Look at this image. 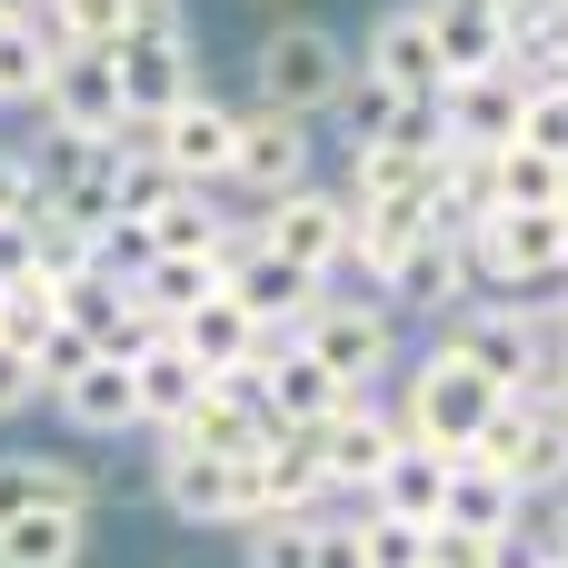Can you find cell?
Wrapping results in <instances>:
<instances>
[{"mask_svg":"<svg viewBox=\"0 0 568 568\" xmlns=\"http://www.w3.org/2000/svg\"><path fill=\"white\" fill-rule=\"evenodd\" d=\"M30 110L60 120V130H120V120H130V100H120V60H110V50H60Z\"/></svg>","mask_w":568,"mask_h":568,"instance_id":"cell-12","label":"cell"},{"mask_svg":"<svg viewBox=\"0 0 568 568\" xmlns=\"http://www.w3.org/2000/svg\"><path fill=\"white\" fill-rule=\"evenodd\" d=\"M50 60H60V40L40 20H0V110H30L40 80H50Z\"/></svg>","mask_w":568,"mask_h":568,"instance_id":"cell-26","label":"cell"},{"mask_svg":"<svg viewBox=\"0 0 568 568\" xmlns=\"http://www.w3.org/2000/svg\"><path fill=\"white\" fill-rule=\"evenodd\" d=\"M449 459L459 449H429V439H399L389 459H379V479H369V509H389V519H439V489H449Z\"/></svg>","mask_w":568,"mask_h":568,"instance_id":"cell-18","label":"cell"},{"mask_svg":"<svg viewBox=\"0 0 568 568\" xmlns=\"http://www.w3.org/2000/svg\"><path fill=\"white\" fill-rule=\"evenodd\" d=\"M489 10H519V0H489Z\"/></svg>","mask_w":568,"mask_h":568,"instance_id":"cell-40","label":"cell"},{"mask_svg":"<svg viewBox=\"0 0 568 568\" xmlns=\"http://www.w3.org/2000/svg\"><path fill=\"white\" fill-rule=\"evenodd\" d=\"M80 549H90V509H70V499L0 519V568H80Z\"/></svg>","mask_w":568,"mask_h":568,"instance_id":"cell-19","label":"cell"},{"mask_svg":"<svg viewBox=\"0 0 568 568\" xmlns=\"http://www.w3.org/2000/svg\"><path fill=\"white\" fill-rule=\"evenodd\" d=\"M20 270H40V240H30V220H0V290H10Z\"/></svg>","mask_w":568,"mask_h":568,"instance_id":"cell-33","label":"cell"},{"mask_svg":"<svg viewBox=\"0 0 568 568\" xmlns=\"http://www.w3.org/2000/svg\"><path fill=\"white\" fill-rule=\"evenodd\" d=\"M559 240H568V200H559Z\"/></svg>","mask_w":568,"mask_h":568,"instance_id":"cell-38","label":"cell"},{"mask_svg":"<svg viewBox=\"0 0 568 568\" xmlns=\"http://www.w3.org/2000/svg\"><path fill=\"white\" fill-rule=\"evenodd\" d=\"M0 220H30V160L0 150Z\"/></svg>","mask_w":568,"mask_h":568,"instance_id":"cell-35","label":"cell"},{"mask_svg":"<svg viewBox=\"0 0 568 568\" xmlns=\"http://www.w3.org/2000/svg\"><path fill=\"white\" fill-rule=\"evenodd\" d=\"M240 568H310V509H260V519H240Z\"/></svg>","mask_w":568,"mask_h":568,"instance_id":"cell-27","label":"cell"},{"mask_svg":"<svg viewBox=\"0 0 568 568\" xmlns=\"http://www.w3.org/2000/svg\"><path fill=\"white\" fill-rule=\"evenodd\" d=\"M389 300L399 310H419V320H459L469 300H479V260H469V240H409V260H399V280H389Z\"/></svg>","mask_w":568,"mask_h":568,"instance_id":"cell-14","label":"cell"},{"mask_svg":"<svg viewBox=\"0 0 568 568\" xmlns=\"http://www.w3.org/2000/svg\"><path fill=\"white\" fill-rule=\"evenodd\" d=\"M519 110H529V80H509V70H459V80H439V140L449 150H509L519 140Z\"/></svg>","mask_w":568,"mask_h":568,"instance_id":"cell-10","label":"cell"},{"mask_svg":"<svg viewBox=\"0 0 568 568\" xmlns=\"http://www.w3.org/2000/svg\"><path fill=\"white\" fill-rule=\"evenodd\" d=\"M399 449V419L379 409V389H359L329 429H320V469H329V499H369V479H379V459Z\"/></svg>","mask_w":568,"mask_h":568,"instance_id":"cell-13","label":"cell"},{"mask_svg":"<svg viewBox=\"0 0 568 568\" xmlns=\"http://www.w3.org/2000/svg\"><path fill=\"white\" fill-rule=\"evenodd\" d=\"M50 499L90 509V469H80V459H50V449H10V459H0V519L50 509Z\"/></svg>","mask_w":568,"mask_h":568,"instance_id":"cell-21","label":"cell"},{"mask_svg":"<svg viewBox=\"0 0 568 568\" xmlns=\"http://www.w3.org/2000/svg\"><path fill=\"white\" fill-rule=\"evenodd\" d=\"M20 359H30V389H40V399H50V389H60V379H80V369H90V359H100V339H90V329H70V320H50V329H40V339H30V349H20Z\"/></svg>","mask_w":568,"mask_h":568,"instance_id":"cell-28","label":"cell"},{"mask_svg":"<svg viewBox=\"0 0 568 568\" xmlns=\"http://www.w3.org/2000/svg\"><path fill=\"white\" fill-rule=\"evenodd\" d=\"M349 50H339V30L329 20H310V10H280V20H260V40H250V110H290V120H320L339 90H349Z\"/></svg>","mask_w":568,"mask_h":568,"instance_id":"cell-1","label":"cell"},{"mask_svg":"<svg viewBox=\"0 0 568 568\" xmlns=\"http://www.w3.org/2000/svg\"><path fill=\"white\" fill-rule=\"evenodd\" d=\"M30 399H40V389H30V359H20V349L0 339V419H20Z\"/></svg>","mask_w":568,"mask_h":568,"instance_id":"cell-34","label":"cell"},{"mask_svg":"<svg viewBox=\"0 0 568 568\" xmlns=\"http://www.w3.org/2000/svg\"><path fill=\"white\" fill-rule=\"evenodd\" d=\"M489 409H499V389L459 359V349H429L419 369H409V389H399V439H429V449H469L479 429H489Z\"/></svg>","mask_w":568,"mask_h":568,"instance_id":"cell-4","label":"cell"},{"mask_svg":"<svg viewBox=\"0 0 568 568\" xmlns=\"http://www.w3.org/2000/svg\"><path fill=\"white\" fill-rule=\"evenodd\" d=\"M310 568H369V549H359V509H339V499L310 509Z\"/></svg>","mask_w":568,"mask_h":568,"instance_id":"cell-31","label":"cell"},{"mask_svg":"<svg viewBox=\"0 0 568 568\" xmlns=\"http://www.w3.org/2000/svg\"><path fill=\"white\" fill-rule=\"evenodd\" d=\"M0 20H40V0H0Z\"/></svg>","mask_w":568,"mask_h":568,"instance_id":"cell-36","label":"cell"},{"mask_svg":"<svg viewBox=\"0 0 568 568\" xmlns=\"http://www.w3.org/2000/svg\"><path fill=\"white\" fill-rule=\"evenodd\" d=\"M110 60H120V100H130V120H160V110H180V100L200 90V40H190L180 10H150Z\"/></svg>","mask_w":568,"mask_h":568,"instance_id":"cell-7","label":"cell"},{"mask_svg":"<svg viewBox=\"0 0 568 568\" xmlns=\"http://www.w3.org/2000/svg\"><path fill=\"white\" fill-rule=\"evenodd\" d=\"M300 180H310V120H290V110H250V100H240V160H230L220 190L280 200V190H300Z\"/></svg>","mask_w":568,"mask_h":568,"instance_id":"cell-11","label":"cell"},{"mask_svg":"<svg viewBox=\"0 0 568 568\" xmlns=\"http://www.w3.org/2000/svg\"><path fill=\"white\" fill-rule=\"evenodd\" d=\"M359 549H369V568H419L429 529H419V519H389V509H369V499H359Z\"/></svg>","mask_w":568,"mask_h":568,"instance_id":"cell-30","label":"cell"},{"mask_svg":"<svg viewBox=\"0 0 568 568\" xmlns=\"http://www.w3.org/2000/svg\"><path fill=\"white\" fill-rule=\"evenodd\" d=\"M170 339H180L200 369H240V359H260V320H250L230 290H220V300H200V310H180V320H170Z\"/></svg>","mask_w":568,"mask_h":568,"instance_id":"cell-20","label":"cell"},{"mask_svg":"<svg viewBox=\"0 0 568 568\" xmlns=\"http://www.w3.org/2000/svg\"><path fill=\"white\" fill-rule=\"evenodd\" d=\"M150 150L180 170V180H230V160H240V100H220V90H190L180 110H160L150 120Z\"/></svg>","mask_w":568,"mask_h":568,"instance_id":"cell-8","label":"cell"},{"mask_svg":"<svg viewBox=\"0 0 568 568\" xmlns=\"http://www.w3.org/2000/svg\"><path fill=\"white\" fill-rule=\"evenodd\" d=\"M519 509H529V499H519V489H509V479H499L489 459H469V449H459V459H449V489H439V519H429V529L509 539V529H519Z\"/></svg>","mask_w":568,"mask_h":568,"instance_id":"cell-17","label":"cell"},{"mask_svg":"<svg viewBox=\"0 0 568 568\" xmlns=\"http://www.w3.org/2000/svg\"><path fill=\"white\" fill-rule=\"evenodd\" d=\"M220 280H230V260H150V270H130V300L170 329L180 310H200V300H220Z\"/></svg>","mask_w":568,"mask_h":568,"instance_id":"cell-24","label":"cell"},{"mask_svg":"<svg viewBox=\"0 0 568 568\" xmlns=\"http://www.w3.org/2000/svg\"><path fill=\"white\" fill-rule=\"evenodd\" d=\"M539 568H568V549H539Z\"/></svg>","mask_w":568,"mask_h":568,"instance_id":"cell-37","label":"cell"},{"mask_svg":"<svg viewBox=\"0 0 568 568\" xmlns=\"http://www.w3.org/2000/svg\"><path fill=\"white\" fill-rule=\"evenodd\" d=\"M220 290H230L260 329H290V320L320 300V280H310V270H290L280 250H260V240H240V250H230V280H220Z\"/></svg>","mask_w":568,"mask_h":568,"instance_id":"cell-15","label":"cell"},{"mask_svg":"<svg viewBox=\"0 0 568 568\" xmlns=\"http://www.w3.org/2000/svg\"><path fill=\"white\" fill-rule=\"evenodd\" d=\"M250 240H260V250H280L290 270L329 280V270H339V250H349V190L300 180V190H280V200H250Z\"/></svg>","mask_w":568,"mask_h":568,"instance_id":"cell-6","label":"cell"},{"mask_svg":"<svg viewBox=\"0 0 568 568\" xmlns=\"http://www.w3.org/2000/svg\"><path fill=\"white\" fill-rule=\"evenodd\" d=\"M50 399H60V419L90 429V439H130V429H150V419H140V379H130V359H90V369L60 379Z\"/></svg>","mask_w":568,"mask_h":568,"instance_id":"cell-16","label":"cell"},{"mask_svg":"<svg viewBox=\"0 0 568 568\" xmlns=\"http://www.w3.org/2000/svg\"><path fill=\"white\" fill-rule=\"evenodd\" d=\"M429 10V40H439V70H499V10L489 0H419Z\"/></svg>","mask_w":568,"mask_h":568,"instance_id":"cell-22","label":"cell"},{"mask_svg":"<svg viewBox=\"0 0 568 568\" xmlns=\"http://www.w3.org/2000/svg\"><path fill=\"white\" fill-rule=\"evenodd\" d=\"M290 339H300L339 389H379V379L399 369V310H389V300H359V290H329V280H320V300L290 320Z\"/></svg>","mask_w":568,"mask_h":568,"instance_id":"cell-2","label":"cell"},{"mask_svg":"<svg viewBox=\"0 0 568 568\" xmlns=\"http://www.w3.org/2000/svg\"><path fill=\"white\" fill-rule=\"evenodd\" d=\"M519 140H529L539 160H559V170H568V80H559V90H529V110H519Z\"/></svg>","mask_w":568,"mask_h":568,"instance_id":"cell-32","label":"cell"},{"mask_svg":"<svg viewBox=\"0 0 568 568\" xmlns=\"http://www.w3.org/2000/svg\"><path fill=\"white\" fill-rule=\"evenodd\" d=\"M160 499L190 529H240L270 509V479H260V459H210L190 439H160Z\"/></svg>","mask_w":568,"mask_h":568,"instance_id":"cell-5","label":"cell"},{"mask_svg":"<svg viewBox=\"0 0 568 568\" xmlns=\"http://www.w3.org/2000/svg\"><path fill=\"white\" fill-rule=\"evenodd\" d=\"M479 180H489V210H559V200H568V170H559V160H539L529 140L489 150Z\"/></svg>","mask_w":568,"mask_h":568,"instance_id":"cell-23","label":"cell"},{"mask_svg":"<svg viewBox=\"0 0 568 568\" xmlns=\"http://www.w3.org/2000/svg\"><path fill=\"white\" fill-rule=\"evenodd\" d=\"M50 320H60V280H50V270H20V280L0 290V339H10V349H30Z\"/></svg>","mask_w":568,"mask_h":568,"instance_id":"cell-29","label":"cell"},{"mask_svg":"<svg viewBox=\"0 0 568 568\" xmlns=\"http://www.w3.org/2000/svg\"><path fill=\"white\" fill-rule=\"evenodd\" d=\"M270 10H300V0H270Z\"/></svg>","mask_w":568,"mask_h":568,"instance_id":"cell-39","label":"cell"},{"mask_svg":"<svg viewBox=\"0 0 568 568\" xmlns=\"http://www.w3.org/2000/svg\"><path fill=\"white\" fill-rule=\"evenodd\" d=\"M130 379H140V419L160 429V419H180V409L200 399V379H210V369H200V359H190V349H180V339L160 329V339H150V349L130 359Z\"/></svg>","mask_w":568,"mask_h":568,"instance_id":"cell-25","label":"cell"},{"mask_svg":"<svg viewBox=\"0 0 568 568\" xmlns=\"http://www.w3.org/2000/svg\"><path fill=\"white\" fill-rule=\"evenodd\" d=\"M469 459H489L519 499H549V489L568 479V409H559V399H539V389L499 399V409H489V429L469 439Z\"/></svg>","mask_w":568,"mask_h":568,"instance_id":"cell-3","label":"cell"},{"mask_svg":"<svg viewBox=\"0 0 568 568\" xmlns=\"http://www.w3.org/2000/svg\"><path fill=\"white\" fill-rule=\"evenodd\" d=\"M349 60H359L379 90H399V100H439V80H449V70H439V40H429V10H419V0H389Z\"/></svg>","mask_w":568,"mask_h":568,"instance_id":"cell-9","label":"cell"}]
</instances>
